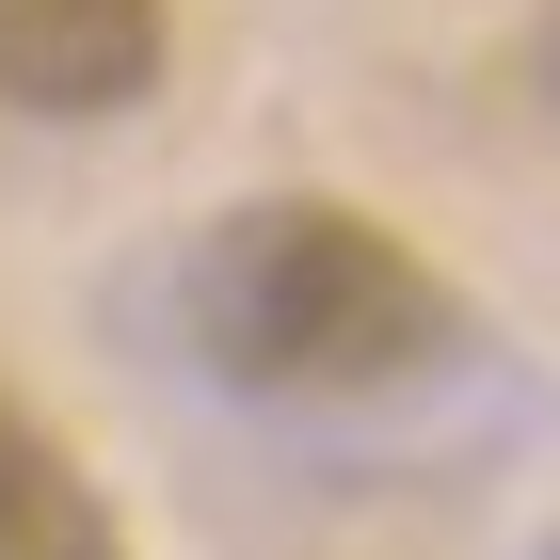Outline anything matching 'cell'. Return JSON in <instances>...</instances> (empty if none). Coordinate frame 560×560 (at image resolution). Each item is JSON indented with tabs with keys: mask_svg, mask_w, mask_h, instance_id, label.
<instances>
[{
	"mask_svg": "<svg viewBox=\"0 0 560 560\" xmlns=\"http://www.w3.org/2000/svg\"><path fill=\"white\" fill-rule=\"evenodd\" d=\"M176 65V0H0V113L33 129H113Z\"/></svg>",
	"mask_w": 560,
	"mask_h": 560,
	"instance_id": "obj_2",
	"label": "cell"
},
{
	"mask_svg": "<svg viewBox=\"0 0 560 560\" xmlns=\"http://www.w3.org/2000/svg\"><path fill=\"white\" fill-rule=\"evenodd\" d=\"M0 560H129V528H113L96 465H81V448H65L16 385H0Z\"/></svg>",
	"mask_w": 560,
	"mask_h": 560,
	"instance_id": "obj_3",
	"label": "cell"
},
{
	"mask_svg": "<svg viewBox=\"0 0 560 560\" xmlns=\"http://www.w3.org/2000/svg\"><path fill=\"white\" fill-rule=\"evenodd\" d=\"M176 320L241 400H289V417L400 400L465 352V289L432 272V241H400L352 192H241L176 272Z\"/></svg>",
	"mask_w": 560,
	"mask_h": 560,
	"instance_id": "obj_1",
	"label": "cell"
},
{
	"mask_svg": "<svg viewBox=\"0 0 560 560\" xmlns=\"http://www.w3.org/2000/svg\"><path fill=\"white\" fill-rule=\"evenodd\" d=\"M545 96H560V16H545Z\"/></svg>",
	"mask_w": 560,
	"mask_h": 560,
	"instance_id": "obj_4",
	"label": "cell"
}]
</instances>
